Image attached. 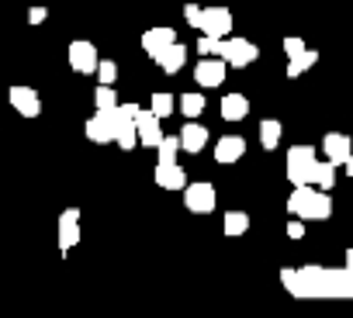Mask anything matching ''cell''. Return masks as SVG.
Segmentation results:
<instances>
[{"instance_id":"ac0fdd59","label":"cell","mask_w":353,"mask_h":318,"mask_svg":"<svg viewBox=\"0 0 353 318\" xmlns=\"http://www.w3.org/2000/svg\"><path fill=\"white\" fill-rule=\"evenodd\" d=\"M83 131H87V138H90V142H97V145L114 142V131H111V125H108V114H104V111H97L94 118H87Z\"/></svg>"},{"instance_id":"f1b7e54d","label":"cell","mask_w":353,"mask_h":318,"mask_svg":"<svg viewBox=\"0 0 353 318\" xmlns=\"http://www.w3.org/2000/svg\"><path fill=\"white\" fill-rule=\"evenodd\" d=\"M201 18H205V8H198V4H188V8H184V21H188L194 32H201Z\"/></svg>"},{"instance_id":"6da1fadb","label":"cell","mask_w":353,"mask_h":318,"mask_svg":"<svg viewBox=\"0 0 353 318\" xmlns=\"http://www.w3.org/2000/svg\"><path fill=\"white\" fill-rule=\"evenodd\" d=\"M281 287L291 297H353V270L339 266H281Z\"/></svg>"},{"instance_id":"1f68e13d","label":"cell","mask_w":353,"mask_h":318,"mask_svg":"<svg viewBox=\"0 0 353 318\" xmlns=\"http://www.w3.org/2000/svg\"><path fill=\"white\" fill-rule=\"evenodd\" d=\"M301 235H305V218L288 222V239H301Z\"/></svg>"},{"instance_id":"484cf974","label":"cell","mask_w":353,"mask_h":318,"mask_svg":"<svg viewBox=\"0 0 353 318\" xmlns=\"http://www.w3.org/2000/svg\"><path fill=\"white\" fill-rule=\"evenodd\" d=\"M149 107H152L159 118H170V114H173V107H181V100H173L170 94H163V90H159V94H152V97H149Z\"/></svg>"},{"instance_id":"30bf717a","label":"cell","mask_w":353,"mask_h":318,"mask_svg":"<svg viewBox=\"0 0 353 318\" xmlns=\"http://www.w3.org/2000/svg\"><path fill=\"white\" fill-rule=\"evenodd\" d=\"M159 121H163V118H159V114H156L152 107H149V111H139V114H135V125H139V138H142V145H145V149H156V145H159V142L166 138V135H163V125H159Z\"/></svg>"},{"instance_id":"2e32d148","label":"cell","mask_w":353,"mask_h":318,"mask_svg":"<svg viewBox=\"0 0 353 318\" xmlns=\"http://www.w3.org/2000/svg\"><path fill=\"white\" fill-rule=\"evenodd\" d=\"M208 128L198 125V118H188V125L181 128V142H184V152H201L208 145Z\"/></svg>"},{"instance_id":"5b68a950","label":"cell","mask_w":353,"mask_h":318,"mask_svg":"<svg viewBox=\"0 0 353 318\" xmlns=\"http://www.w3.org/2000/svg\"><path fill=\"white\" fill-rule=\"evenodd\" d=\"M66 59H70V70H73V73H83V76L97 73V66H101L97 45H94V42H87V39H77V42H70V49H66Z\"/></svg>"},{"instance_id":"ffe728a7","label":"cell","mask_w":353,"mask_h":318,"mask_svg":"<svg viewBox=\"0 0 353 318\" xmlns=\"http://www.w3.org/2000/svg\"><path fill=\"white\" fill-rule=\"evenodd\" d=\"M315 63H319V52H315V49H305L301 56L288 59V70H284V73H288V80H298V76H305Z\"/></svg>"},{"instance_id":"d6a6232c","label":"cell","mask_w":353,"mask_h":318,"mask_svg":"<svg viewBox=\"0 0 353 318\" xmlns=\"http://www.w3.org/2000/svg\"><path fill=\"white\" fill-rule=\"evenodd\" d=\"M46 18H49V11H46V8H32V11H28V21H32V25H42Z\"/></svg>"},{"instance_id":"9c48e42d","label":"cell","mask_w":353,"mask_h":318,"mask_svg":"<svg viewBox=\"0 0 353 318\" xmlns=\"http://www.w3.org/2000/svg\"><path fill=\"white\" fill-rule=\"evenodd\" d=\"M225 73H229V63H225L222 56H215V59H201V63L194 66V80H198V87H222V83H225Z\"/></svg>"},{"instance_id":"7c38bea8","label":"cell","mask_w":353,"mask_h":318,"mask_svg":"<svg viewBox=\"0 0 353 318\" xmlns=\"http://www.w3.org/2000/svg\"><path fill=\"white\" fill-rule=\"evenodd\" d=\"M322 152H325V159H332L336 167H346V159L353 156V142H350V135H343V131H329V135L322 138Z\"/></svg>"},{"instance_id":"603a6c76","label":"cell","mask_w":353,"mask_h":318,"mask_svg":"<svg viewBox=\"0 0 353 318\" xmlns=\"http://www.w3.org/2000/svg\"><path fill=\"white\" fill-rule=\"evenodd\" d=\"M181 149H184V142H181V135H166L159 145H156V156H159V163H176V156H181Z\"/></svg>"},{"instance_id":"e0dca14e","label":"cell","mask_w":353,"mask_h":318,"mask_svg":"<svg viewBox=\"0 0 353 318\" xmlns=\"http://www.w3.org/2000/svg\"><path fill=\"white\" fill-rule=\"evenodd\" d=\"M184 63H188V45H184V42H173V45H170V49H166V52L156 59V66H159L166 76L181 73V70H184Z\"/></svg>"},{"instance_id":"7a4b0ae2","label":"cell","mask_w":353,"mask_h":318,"mask_svg":"<svg viewBox=\"0 0 353 318\" xmlns=\"http://www.w3.org/2000/svg\"><path fill=\"white\" fill-rule=\"evenodd\" d=\"M288 215L305 218V222H325V218L332 215V198H329V191H322V187L301 184V187H294V194L288 198Z\"/></svg>"},{"instance_id":"cb8c5ba5","label":"cell","mask_w":353,"mask_h":318,"mask_svg":"<svg viewBox=\"0 0 353 318\" xmlns=\"http://www.w3.org/2000/svg\"><path fill=\"white\" fill-rule=\"evenodd\" d=\"M121 100H118V90H114V83H97V90H94V107L97 111H111V107H118Z\"/></svg>"},{"instance_id":"8992f818","label":"cell","mask_w":353,"mask_h":318,"mask_svg":"<svg viewBox=\"0 0 353 318\" xmlns=\"http://www.w3.org/2000/svg\"><path fill=\"white\" fill-rule=\"evenodd\" d=\"M184 208L191 215H212L215 211V184L208 180H194L184 187Z\"/></svg>"},{"instance_id":"277c9868","label":"cell","mask_w":353,"mask_h":318,"mask_svg":"<svg viewBox=\"0 0 353 318\" xmlns=\"http://www.w3.org/2000/svg\"><path fill=\"white\" fill-rule=\"evenodd\" d=\"M219 56H222L232 70H246L250 63L260 59V49H256L250 39H236V35H229V39L219 42Z\"/></svg>"},{"instance_id":"d4e9b609","label":"cell","mask_w":353,"mask_h":318,"mask_svg":"<svg viewBox=\"0 0 353 318\" xmlns=\"http://www.w3.org/2000/svg\"><path fill=\"white\" fill-rule=\"evenodd\" d=\"M205 94H194V90H188V94H181V114H188V118H198V114H205Z\"/></svg>"},{"instance_id":"4fadbf2b","label":"cell","mask_w":353,"mask_h":318,"mask_svg":"<svg viewBox=\"0 0 353 318\" xmlns=\"http://www.w3.org/2000/svg\"><path fill=\"white\" fill-rule=\"evenodd\" d=\"M152 180H156V187H163V191H184V187H188V170H184L181 163H159L156 173H152Z\"/></svg>"},{"instance_id":"e575fe53","label":"cell","mask_w":353,"mask_h":318,"mask_svg":"<svg viewBox=\"0 0 353 318\" xmlns=\"http://www.w3.org/2000/svg\"><path fill=\"white\" fill-rule=\"evenodd\" d=\"M346 173H350V177H353V156H350V159H346Z\"/></svg>"},{"instance_id":"44dd1931","label":"cell","mask_w":353,"mask_h":318,"mask_svg":"<svg viewBox=\"0 0 353 318\" xmlns=\"http://www.w3.org/2000/svg\"><path fill=\"white\" fill-rule=\"evenodd\" d=\"M281 135H284V125H281L277 118H267V121H260V145H263L267 152H274V149H277Z\"/></svg>"},{"instance_id":"d6986e66","label":"cell","mask_w":353,"mask_h":318,"mask_svg":"<svg viewBox=\"0 0 353 318\" xmlns=\"http://www.w3.org/2000/svg\"><path fill=\"white\" fill-rule=\"evenodd\" d=\"M250 114V100L243 94H225L222 97V118L225 121H243Z\"/></svg>"},{"instance_id":"9a60e30c","label":"cell","mask_w":353,"mask_h":318,"mask_svg":"<svg viewBox=\"0 0 353 318\" xmlns=\"http://www.w3.org/2000/svg\"><path fill=\"white\" fill-rule=\"evenodd\" d=\"M243 156H246V138H239V135H222V138L215 142V159H219L222 167L239 163Z\"/></svg>"},{"instance_id":"8fae6325","label":"cell","mask_w":353,"mask_h":318,"mask_svg":"<svg viewBox=\"0 0 353 318\" xmlns=\"http://www.w3.org/2000/svg\"><path fill=\"white\" fill-rule=\"evenodd\" d=\"M11 107L25 118H39L42 114V97L35 87H11Z\"/></svg>"},{"instance_id":"3957f363","label":"cell","mask_w":353,"mask_h":318,"mask_svg":"<svg viewBox=\"0 0 353 318\" xmlns=\"http://www.w3.org/2000/svg\"><path fill=\"white\" fill-rule=\"evenodd\" d=\"M315 173H319V156L312 145H291L288 149V180L294 187L301 184H315Z\"/></svg>"},{"instance_id":"ba28073f","label":"cell","mask_w":353,"mask_h":318,"mask_svg":"<svg viewBox=\"0 0 353 318\" xmlns=\"http://www.w3.org/2000/svg\"><path fill=\"white\" fill-rule=\"evenodd\" d=\"M59 253H70L80 239H83V229H80V211L77 208H66L63 215H59Z\"/></svg>"},{"instance_id":"4dcf8cb0","label":"cell","mask_w":353,"mask_h":318,"mask_svg":"<svg viewBox=\"0 0 353 318\" xmlns=\"http://www.w3.org/2000/svg\"><path fill=\"white\" fill-rule=\"evenodd\" d=\"M219 42H222V39L201 35V39H198V52H201V56H219Z\"/></svg>"},{"instance_id":"836d02e7","label":"cell","mask_w":353,"mask_h":318,"mask_svg":"<svg viewBox=\"0 0 353 318\" xmlns=\"http://www.w3.org/2000/svg\"><path fill=\"white\" fill-rule=\"evenodd\" d=\"M343 266H350V270H353V249H346V263H343Z\"/></svg>"},{"instance_id":"7402d4cb","label":"cell","mask_w":353,"mask_h":318,"mask_svg":"<svg viewBox=\"0 0 353 318\" xmlns=\"http://www.w3.org/2000/svg\"><path fill=\"white\" fill-rule=\"evenodd\" d=\"M222 232L225 235H246L250 232V215L246 211H225V218H222Z\"/></svg>"},{"instance_id":"52a82bcc","label":"cell","mask_w":353,"mask_h":318,"mask_svg":"<svg viewBox=\"0 0 353 318\" xmlns=\"http://www.w3.org/2000/svg\"><path fill=\"white\" fill-rule=\"evenodd\" d=\"M201 35H212V39H229L232 35V11L215 4V8H205V18H201Z\"/></svg>"},{"instance_id":"4316f807","label":"cell","mask_w":353,"mask_h":318,"mask_svg":"<svg viewBox=\"0 0 353 318\" xmlns=\"http://www.w3.org/2000/svg\"><path fill=\"white\" fill-rule=\"evenodd\" d=\"M315 187H322V191H332V187H336V163H332V159H325V163H319V173H315Z\"/></svg>"},{"instance_id":"f546056e","label":"cell","mask_w":353,"mask_h":318,"mask_svg":"<svg viewBox=\"0 0 353 318\" xmlns=\"http://www.w3.org/2000/svg\"><path fill=\"white\" fill-rule=\"evenodd\" d=\"M301 52H305V39L288 35V39H284V56H288V59H294V56H301Z\"/></svg>"},{"instance_id":"5bb4252c","label":"cell","mask_w":353,"mask_h":318,"mask_svg":"<svg viewBox=\"0 0 353 318\" xmlns=\"http://www.w3.org/2000/svg\"><path fill=\"white\" fill-rule=\"evenodd\" d=\"M173 42H176V32H173V28H149V32L142 35V52H145L149 59H159Z\"/></svg>"},{"instance_id":"83f0119b","label":"cell","mask_w":353,"mask_h":318,"mask_svg":"<svg viewBox=\"0 0 353 318\" xmlns=\"http://www.w3.org/2000/svg\"><path fill=\"white\" fill-rule=\"evenodd\" d=\"M97 80H101V83H114V80H118V63H114V59H101Z\"/></svg>"}]
</instances>
